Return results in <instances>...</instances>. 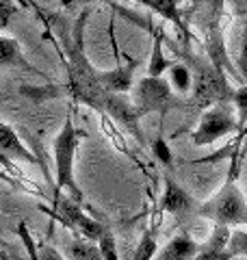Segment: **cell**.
Instances as JSON below:
<instances>
[{"label":"cell","instance_id":"cell-1","mask_svg":"<svg viewBox=\"0 0 247 260\" xmlns=\"http://www.w3.org/2000/svg\"><path fill=\"white\" fill-rule=\"evenodd\" d=\"M91 9H82L76 20H65L61 15L54 13H41L39 18L46 20V30L44 37L50 39L54 48L63 56V65L68 72V83L56 85L50 83L46 87H20V93L30 98L33 102H48L56 100V98H70L72 102L85 104V107L94 109L104 115H111L117 124H121L135 137L139 143H143V135L139 128V113L135 111L133 102H128L123 95H115L104 91L100 85V70H96L89 56L85 52V26L89 20Z\"/></svg>","mask_w":247,"mask_h":260},{"label":"cell","instance_id":"cell-2","mask_svg":"<svg viewBox=\"0 0 247 260\" xmlns=\"http://www.w3.org/2000/svg\"><path fill=\"white\" fill-rule=\"evenodd\" d=\"M87 137L85 130H80L72 119V111H68L65 121L54 137V186L52 191H61L70 195L74 202L85 206V193L76 182V152L80 148V141Z\"/></svg>","mask_w":247,"mask_h":260},{"label":"cell","instance_id":"cell-3","mask_svg":"<svg viewBox=\"0 0 247 260\" xmlns=\"http://www.w3.org/2000/svg\"><path fill=\"white\" fill-rule=\"evenodd\" d=\"M236 174L238 172L230 169L224 186L208 202H200L197 217L208 219L215 225H226L230 230L247 225V200L243 191L236 186Z\"/></svg>","mask_w":247,"mask_h":260},{"label":"cell","instance_id":"cell-4","mask_svg":"<svg viewBox=\"0 0 247 260\" xmlns=\"http://www.w3.org/2000/svg\"><path fill=\"white\" fill-rule=\"evenodd\" d=\"M52 206H39V210H44L46 215H50L54 221H59L63 228L74 234V237H82L87 241L98 243L106 232L111 230L109 223L102 221L100 217H91L85 213V208L78 202H74L70 195H65L61 191H52Z\"/></svg>","mask_w":247,"mask_h":260},{"label":"cell","instance_id":"cell-5","mask_svg":"<svg viewBox=\"0 0 247 260\" xmlns=\"http://www.w3.org/2000/svg\"><path fill=\"white\" fill-rule=\"evenodd\" d=\"M133 107L139 113V117L150 115V113H159L161 128H163L165 115L174 109L187 107V100H182V98L171 89L169 80L145 76L133 87Z\"/></svg>","mask_w":247,"mask_h":260},{"label":"cell","instance_id":"cell-6","mask_svg":"<svg viewBox=\"0 0 247 260\" xmlns=\"http://www.w3.org/2000/svg\"><path fill=\"white\" fill-rule=\"evenodd\" d=\"M234 130H238L234 104L232 100H221L204 111L200 124L191 133V141L195 145H200V148H204V145H210L228 135H232Z\"/></svg>","mask_w":247,"mask_h":260},{"label":"cell","instance_id":"cell-7","mask_svg":"<svg viewBox=\"0 0 247 260\" xmlns=\"http://www.w3.org/2000/svg\"><path fill=\"white\" fill-rule=\"evenodd\" d=\"M163 182H165V191L161 195V210L163 213L174 215L178 223H184L189 219L197 217L200 202H197L182 184H178L171 176H165Z\"/></svg>","mask_w":247,"mask_h":260},{"label":"cell","instance_id":"cell-8","mask_svg":"<svg viewBox=\"0 0 247 260\" xmlns=\"http://www.w3.org/2000/svg\"><path fill=\"white\" fill-rule=\"evenodd\" d=\"M0 156L7 158V160H18V162H26V165H37L44 169L46 174V180L54 186V182L50 180V174H48V167H46V160L37 156L35 152H30L24 141L20 139V133L15 130L9 121H5L0 117Z\"/></svg>","mask_w":247,"mask_h":260},{"label":"cell","instance_id":"cell-9","mask_svg":"<svg viewBox=\"0 0 247 260\" xmlns=\"http://www.w3.org/2000/svg\"><path fill=\"white\" fill-rule=\"evenodd\" d=\"M91 3H109V0H61L59 7L61 9H76V7H82V9H85V7L91 5ZM135 3L143 5L145 9H150L156 15H161L163 20L171 22L178 30H182L184 35L189 37V28L184 26L182 9L178 7V0H135Z\"/></svg>","mask_w":247,"mask_h":260},{"label":"cell","instance_id":"cell-10","mask_svg":"<svg viewBox=\"0 0 247 260\" xmlns=\"http://www.w3.org/2000/svg\"><path fill=\"white\" fill-rule=\"evenodd\" d=\"M137 68H139V59L126 56L123 63H117L113 70H100V85L104 87V91L115 95H123L133 91Z\"/></svg>","mask_w":247,"mask_h":260},{"label":"cell","instance_id":"cell-11","mask_svg":"<svg viewBox=\"0 0 247 260\" xmlns=\"http://www.w3.org/2000/svg\"><path fill=\"white\" fill-rule=\"evenodd\" d=\"M11 68L24 70V72H28V74H35L41 78H48V74L37 70L35 65L24 56L18 39H13L9 35H0V70H11Z\"/></svg>","mask_w":247,"mask_h":260},{"label":"cell","instance_id":"cell-12","mask_svg":"<svg viewBox=\"0 0 247 260\" xmlns=\"http://www.w3.org/2000/svg\"><path fill=\"white\" fill-rule=\"evenodd\" d=\"M230 228L226 225H215L212 228V234L208 237V241L202 243L197 254L191 260H234L232 256L228 254V239H230Z\"/></svg>","mask_w":247,"mask_h":260},{"label":"cell","instance_id":"cell-13","mask_svg":"<svg viewBox=\"0 0 247 260\" xmlns=\"http://www.w3.org/2000/svg\"><path fill=\"white\" fill-rule=\"evenodd\" d=\"M197 249H200V245L193 241V237L187 230H182L163 249L156 251L154 260H191L197 254Z\"/></svg>","mask_w":247,"mask_h":260},{"label":"cell","instance_id":"cell-14","mask_svg":"<svg viewBox=\"0 0 247 260\" xmlns=\"http://www.w3.org/2000/svg\"><path fill=\"white\" fill-rule=\"evenodd\" d=\"M18 234H20V239L24 243V249H26L28 260H65V256L52 245V243H48V241L37 243L35 239H33L26 221H22L18 225Z\"/></svg>","mask_w":247,"mask_h":260},{"label":"cell","instance_id":"cell-15","mask_svg":"<svg viewBox=\"0 0 247 260\" xmlns=\"http://www.w3.org/2000/svg\"><path fill=\"white\" fill-rule=\"evenodd\" d=\"M163 42H165V30L161 26H154V42H152V56L147 63V76L161 78L163 72L171 68V61L163 54Z\"/></svg>","mask_w":247,"mask_h":260},{"label":"cell","instance_id":"cell-16","mask_svg":"<svg viewBox=\"0 0 247 260\" xmlns=\"http://www.w3.org/2000/svg\"><path fill=\"white\" fill-rule=\"evenodd\" d=\"M204 5H206L204 22H202L204 35L206 37L224 35V28H221V15H224L226 0H204Z\"/></svg>","mask_w":247,"mask_h":260},{"label":"cell","instance_id":"cell-17","mask_svg":"<svg viewBox=\"0 0 247 260\" xmlns=\"http://www.w3.org/2000/svg\"><path fill=\"white\" fill-rule=\"evenodd\" d=\"M65 251L70 254L72 260H104L98 243L87 241L82 237H74V234H72V239L65 243Z\"/></svg>","mask_w":247,"mask_h":260},{"label":"cell","instance_id":"cell-18","mask_svg":"<svg viewBox=\"0 0 247 260\" xmlns=\"http://www.w3.org/2000/svg\"><path fill=\"white\" fill-rule=\"evenodd\" d=\"M169 85L178 95H187L193 89V72L184 63H171L169 68Z\"/></svg>","mask_w":247,"mask_h":260},{"label":"cell","instance_id":"cell-19","mask_svg":"<svg viewBox=\"0 0 247 260\" xmlns=\"http://www.w3.org/2000/svg\"><path fill=\"white\" fill-rule=\"evenodd\" d=\"M156 251H159V245H156V228H147L141 234V241H139V245L130 260H154Z\"/></svg>","mask_w":247,"mask_h":260},{"label":"cell","instance_id":"cell-20","mask_svg":"<svg viewBox=\"0 0 247 260\" xmlns=\"http://www.w3.org/2000/svg\"><path fill=\"white\" fill-rule=\"evenodd\" d=\"M0 180L7 182V184H11V186H15V189H22V186H24L22 180L28 182L20 169L15 167L11 160H7V158H3V156H0Z\"/></svg>","mask_w":247,"mask_h":260},{"label":"cell","instance_id":"cell-21","mask_svg":"<svg viewBox=\"0 0 247 260\" xmlns=\"http://www.w3.org/2000/svg\"><path fill=\"white\" fill-rule=\"evenodd\" d=\"M228 254L232 256V258H238V256H243L247 258V232L245 230H232L230 232V239H228Z\"/></svg>","mask_w":247,"mask_h":260},{"label":"cell","instance_id":"cell-22","mask_svg":"<svg viewBox=\"0 0 247 260\" xmlns=\"http://www.w3.org/2000/svg\"><path fill=\"white\" fill-rule=\"evenodd\" d=\"M232 104L238 111V130H243L247 124V85H241L238 89H234Z\"/></svg>","mask_w":247,"mask_h":260},{"label":"cell","instance_id":"cell-23","mask_svg":"<svg viewBox=\"0 0 247 260\" xmlns=\"http://www.w3.org/2000/svg\"><path fill=\"white\" fill-rule=\"evenodd\" d=\"M18 11H20V5L15 0H0V35H5V30L11 26Z\"/></svg>","mask_w":247,"mask_h":260},{"label":"cell","instance_id":"cell-24","mask_svg":"<svg viewBox=\"0 0 247 260\" xmlns=\"http://www.w3.org/2000/svg\"><path fill=\"white\" fill-rule=\"evenodd\" d=\"M152 152H154V156L159 158L165 167H171V162H174V156H171V150H169V145L167 141L163 139V135L159 133V137L152 141Z\"/></svg>","mask_w":247,"mask_h":260},{"label":"cell","instance_id":"cell-25","mask_svg":"<svg viewBox=\"0 0 247 260\" xmlns=\"http://www.w3.org/2000/svg\"><path fill=\"white\" fill-rule=\"evenodd\" d=\"M236 72L238 76L245 80L247 85V26H245V32H243V44H241V54L236 59Z\"/></svg>","mask_w":247,"mask_h":260},{"label":"cell","instance_id":"cell-26","mask_svg":"<svg viewBox=\"0 0 247 260\" xmlns=\"http://www.w3.org/2000/svg\"><path fill=\"white\" fill-rule=\"evenodd\" d=\"M245 260H247V258H245Z\"/></svg>","mask_w":247,"mask_h":260}]
</instances>
